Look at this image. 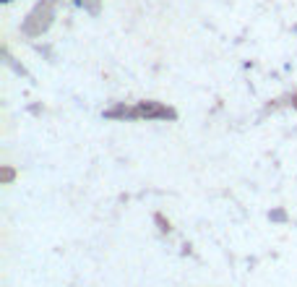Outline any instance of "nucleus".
Returning a JSON list of instances; mask_svg holds the SVG:
<instances>
[]
</instances>
